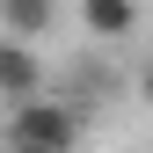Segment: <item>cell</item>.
Listing matches in <instances>:
<instances>
[{
	"mask_svg": "<svg viewBox=\"0 0 153 153\" xmlns=\"http://www.w3.org/2000/svg\"><path fill=\"white\" fill-rule=\"evenodd\" d=\"M80 146V109L59 95H36V102L7 109V153H73Z\"/></svg>",
	"mask_w": 153,
	"mask_h": 153,
	"instance_id": "1",
	"label": "cell"
},
{
	"mask_svg": "<svg viewBox=\"0 0 153 153\" xmlns=\"http://www.w3.org/2000/svg\"><path fill=\"white\" fill-rule=\"evenodd\" d=\"M0 95H7V109L44 95V59H36L29 36H7V44H0Z\"/></svg>",
	"mask_w": 153,
	"mask_h": 153,
	"instance_id": "2",
	"label": "cell"
},
{
	"mask_svg": "<svg viewBox=\"0 0 153 153\" xmlns=\"http://www.w3.org/2000/svg\"><path fill=\"white\" fill-rule=\"evenodd\" d=\"M80 29L95 44H124L139 29V0H80Z\"/></svg>",
	"mask_w": 153,
	"mask_h": 153,
	"instance_id": "3",
	"label": "cell"
},
{
	"mask_svg": "<svg viewBox=\"0 0 153 153\" xmlns=\"http://www.w3.org/2000/svg\"><path fill=\"white\" fill-rule=\"evenodd\" d=\"M0 22H7V36H44V29H59V0H0Z\"/></svg>",
	"mask_w": 153,
	"mask_h": 153,
	"instance_id": "4",
	"label": "cell"
},
{
	"mask_svg": "<svg viewBox=\"0 0 153 153\" xmlns=\"http://www.w3.org/2000/svg\"><path fill=\"white\" fill-rule=\"evenodd\" d=\"M139 102H146V109H153V59H146V66H139Z\"/></svg>",
	"mask_w": 153,
	"mask_h": 153,
	"instance_id": "5",
	"label": "cell"
}]
</instances>
